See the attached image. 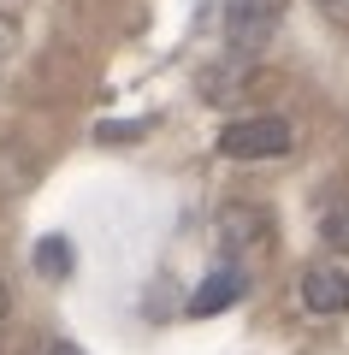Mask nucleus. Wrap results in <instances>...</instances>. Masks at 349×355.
<instances>
[{
	"label": "nucleus",
	"instance_id": "7ed1b4c3",
	"mask_svg": "<svg viewBox=\"0 0 349 355\" xmlns=\"http://www.w3.org/2000/svg\"><path fill=\"white\" fill-rule=\"evenodd\" d=\"M290 0H225V48L231 53H261L278 36Z\"/></svg>",
	"mask_w": 349,
	"mask_h": 355
},
{
	"label": "nucleus",
	"instance_id": "39448f33",
	"mask_svg": "<svg viewBox=\"0 0 349 355\" xmlns=\"http://www.w3.org/2000/svg\"><path fill=\"white\" fill-rule=\"evenodd\" d=\"M249 83H255V53H225L213 71H201V95L219 101V107H231Z\"/></svg>",
	"mask_w": 349,
	"mask_h": 355
},
{
	"label": "nucleus",
	"instance_id": "f03ea898",
	"mask_svg": "<svg viewBox=\"0 0 349 355\" xmlns=\"http://www.w3.org/2000/svg\"><path fill=\"white\" fill-rule=\"evenodd\" d=\"M213 237L231 254V266H243V261H255V254L273 249V214L255 207V202H225L219 219H213Z\"/></svg>",
	"mask_w": 349,
	"mask_h": 355
},
{
	"label": "nucleus",
	"instance_id": "9d476101",
	"mask_svg": "<svg viewBox=\"0 0 349 355\" xmlns=\"http://www.w3.org/2000/svg\"><path fill=\"white\" fill-rule=\"evenodd\" d=\"M42 355H83L77 343H42Z\"/></svg>",
	"mask_w": 349,
	"mask_h": 355
},
{
	"label": "nucleus",
	"instance_id": "423d86ee",
	"mask_svg": "<svg viewBox=\"0 0 349 355\" xmlns=\"http://www.w3.org/2000/svg\"><path fill=\"white\" fill-rule=\"evenodd\" d=\"M243 291H249V272H243V266H225V272H213V279H201L196 291H189V314H196V320L225 314Z\"/></svg>",
	"mask_w": 349,
	"mask_h": 355
},
{
	"label": "nucleus",
	"instance_id": "1a4fd4ad",
	"mask_svg": "<svg viewBox=\"0 0 349 355\" xmlns=\"http://www.w3.org/2000/svg\"><path fill=\"white\" fill-rule=\"evenodd\" d=\"M320 12L337 18V24H349V0H320Z\"/></svg>",
	"mask_w": 349,
	"mask_h": 355
},
{
	"label": "nucleus",
	"instance_id": "9b49d317",
	"mask_svg": "<svg viewBox=\"0 0 349 355\" xmlns=\"http://www.w3.org/2000/svg\"><path fill=\"white\" fill-rule=\"evenodd\" d=\"M6 308H12V296H6V284H0V326H6Z\"/></svg>",
	"mask_w": 349,
	"mask_h": 355
},
{
	"label": "nucleus",
	"instance_id": "f257e3e1",
	"mask_svg": "<svg viewBox=\"0 0 349 355\" xmlns=\"http://www.w3.org/2000/svg\"><path fill=\"white\" fill-rule=\"evenodd\" d=\"M296 130H290L284 113H255V119H231L219 130V154L225 160H273V154H290Z\"/></svg>",
	"mask_w": 349,
	"mask_h": 355
},
{
	"label": "nucleus",
	"instance_id": "6e6552de",
	"mask_svg": "<svg viewBox=\"0 0 349 355\" xmlns=\"http://www.w3.org/2000/svg\"><path fill=\"white\" fill-rule=\"evenodd\" d=\"M320 243H325V249H337V254H349V202H325Z\"/></svg>",
	"mask_w": 349,
	"mask_h": 355
},
{
	"label": "nucleus",
	"instance_id": "20e7f679",
	"mask_svg": "<svg viewBox=\"0 0 349 355\" xmlns=\"http://www.w3.org/2000/svg\"><path fill=\"white\" fill-rule=\"evenodd\" d=\"M302 308L308 314H343L349 308V266L337 261H320L302 272Z\"/></svg>",
	"mask_w": 349,
	"mask_h": 355
},
{
	"label": "nucleus",
	"instance_id": "0eeeda50",
	"mask_svg": "<svg viewBox=\"0 0 349 355\" xmlns=\"http://www.w3.org/2000/svg\"><path fill=\"white\" fill-rule=\"evenodd\" d=\"M71 266H77L71 237H42L36 243V272L42 279H71Z\"/></svg>",
	"mask_w": 349,
	"mask_h": 355
}]
</instances>
